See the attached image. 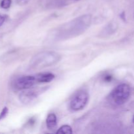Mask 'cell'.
I'll return each mask as SVG.
<instances>
[{"mask_svg": "<svg viewBox=\"0 0 134 134\" xmlns=\"http://www.w3.org/2000/svg\"><path fill=\"white\" fill-rule=\"evenodd\" d=\"M91 16L88 14L81 16L69 23L62 26L60 30V35L61 37L69 38L77 35L83 32L90 24Z\"/></svg>", "mask_w": 134, "mask_h": 134, "instance_id": "obj_1", "label": "cell"}, {"mask_svg": "<svg viewBox=\"0 0 134 134\" xmlns=\"http://www.w3.org/2000/svg\"><path fill=\"white\" fill-rule=\"evenodd\" d=\"M60 55L55 52L43 51L37 54L30 61V68L42 69L56 64L60 60Z\"/></svg>", "mask_w": 134, "mask_h": 134, "instance_id": "obj_2", "label": "cell"}, {"mask_svg": "<svg viewBox=\"0 0 134 134\" xmlns=\"http://www.w3.org/2000/svg\"><path fill=\"white\" fill-rule=\"evenodd\" d=\"M130 88L126 84H121L116 86L110 94L109 100L116 105H121L129 99Z\"/></svg>", "mask_w": 134, "mask_h": 134, "instance_id": "obj_3", "label": "cell"}, {"mask_svg": "<svg viewBox=\"0 0 134 134\" xmlns=\"http://www.w3.org/2000/svg\"><path fill=\"white\" fill-rule=\"evenodd\" d=\"M88 100V94L86 92L81 91L77 93L70 102V108L74 111L82 110L86 106Z\"/></svg>", "mask_w": 134, "mask_h": 134, "instance_id": "obj_4", "label": "cell"}, {"mask_svg": "<svg viewBox=\"0 0 134 134\" xmlns=\"http://www.w3.org/2000/svg\"><path fill=\"white\" fill-rule=\"evenodd\" d=\"M37 82L35 75L23 76L18 78L14 82V86L17 90H27L34 86Z\"/></svg>", "mask_w": 134, "mask_h": 134, "instance_id": "obj_5", "label": "cell"}, {"mask_svg": "<svg viewBox=\"0 0 134 134\" xmlns=\"http://www.w3.org/2000/svg\"><path fill=\"white\" fill-rule=\"evenodd\" d=\"M37 92L35 90H26V91H24L20 94L19 98L20 100L23 103L25 104H27V103H30L31 102H32L35 98H37Z\"/></svg>", "mask_w": 134, "mask_h": 134, "instance_id": "obj_6", "label": "cell"}, {"mask_svg": "<svg viewBox=\"0 0 134 134\" xmlns=\"http://www.w3.org/2000/svg\"><path fill=\"white\" fill-rule=\"evenodd\" d=\"M37 83H44L49 82L54 79L55 76L52 73H39L35 75Z\"/></svg>", "mask_w": 134, "mask_h": 134, "instance_id": "obj_7", "label": "cell"}, {"mask_svg": "<svg viewBox=\"0 0 134 134\" xmlns=\"http://www.w3.org/2000/svg\"><path fill=\"white\" fill-rule=\"evenodd\" d=\"M47 128L49 130H53L57 125V119L54 114L51 113L48 115L46 120Z\"/></svg>", "mask_w": 134, "mask_h": 134, "instance_id": "obj_8", "label": "cell"}, {"mask_svg": "<svg viewBox=\"0 0 134 134\" xmlns=\"http://www.w3.org/2000/svg\"><path fill=\"white\" fill-rule=\"evenodd\" d=\"M72 133L73 131L71 128L68 125L63 126L56 132V133L58 134H71Z\"/></svg>", "mask_w": 134, "mask_h": 134, "instance_id": "obj_9", "label": "cell"}, {"mask_svg": "<svg viewBox=\"0 0 134 134\" xmlns=\"http://www.w3.org/2000/svg\"><path fill=\"white\" fill-rule=\"evenodd\" d=\"M11 5V0H2L1 2V7L4 9H9Z\"/></svg>", "mask_w": 134, "mask_h": 134, "instance_id": "obj_10", "label": "cell"}, {"mask_svg": "<svg viewBox=\"0 0 134 134\" xmlns=\"http://www.w3.org/2000/svg\"><path fill=\"white\" fill-rule=\"evenodd\" d=\"M8 113H9V109L7 107H5L2 109L1 112L0 113V121L3 120L6 117L7 115H8Z\"/></svg>", "mask_w": 134, "mask_h": 134, "instance_id": "obj_11", "label": "cell"}, {"mask_svg": "<svg viewBox=\"0 0 134 134\" xmlns=\"http://www.w3.org/2000/svg\"><path fill=\"white\" fill-rule=\"evenodd\" d=\"M30 0H16V2L20 5H24L29 2Z\"/></svg>", "mask_w": 134, "mask_h": 134, "instance_id": "obj_12", "label": "cell"}, {"mask_svg": "<svg viewBox=\"0 0 134 134\" xmlns=\"http://www.w3.org/2000/svg\"><path fill=\"white\" fill-rule=\"evenodd\" d=\"M5 20V17L3 16H1V15H0V27H1L3 24Z\"/></svg>", "mask_w": 134, "mask_h": 134, "instance_id": "obj_13", "label": "cell"}, {"mask_svg": "<svg viewBox=\"0 0 134 134\" xmlns=\"http://www.w3.org/2000/svg\"><path fill=\"white\" fill-rule=\"evenodd\" d=\"M111 79H112V77L111 75H107L105 77V81H106L107 82H109L111 81Z\"/></svg>", "mask_w": 134, "mask_h": 134, "instance_id": "obj_14", "label": "cell"}, {"mask_svg": "<svg viewBox=\"0 0 134 134\" xmlns=\"http://www.w3.org/2000/svg\"><path fill=\"white\" fill-rule=\"evenodd\" d=\"M133 123H134V116H133Z\"/></svg>", "mask_w": 134, "mask_h": 134, "instance_id": "obj_15", "label": "cell"}, {"mask_svg": "<svg viewBox=\"0 0 134 134\" xmlns=\"http://www.w3.org/2000/svg\"><path fill=\"white\" fill-rule=\"evenodd\" d=\"M77 1H79V0H77Z\"/></svg>", "mask_w": 134, "mask_h": 134, "instance_id": "obj_16", "label": "cell"}]
</instances>
